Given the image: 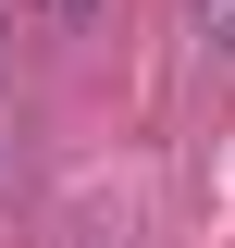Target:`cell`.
Here are the masks:
<instances>
[{"instance_id": "obj_2", "label": "cell", "mask_w": 235, "mask_h": 248, "mask_svg": "<svg viewBox=\"0 0 235 248\" xmlns=\"http://www.w3.org/2000/svg\"><path fill=\"white\" fill-rule=\"evenodd\" d=\"M37 13H50V25H87V13H99V0H37Z\"/></svg>"}, {"instance_id": "obj_1", "label": "cell", "mask_w": 235, "mask_h": 248, "mask_svg": "<svg viewBox=\"0 0 235 248\" xmlns=\"http://www.w3.org/2000/svg\"><path fill=\"white\" fill-rule=\"evenodd\" d=\"M186 13H198V37H210V50L235 62V0H186Z\"/></svg>"}]
</instances>
